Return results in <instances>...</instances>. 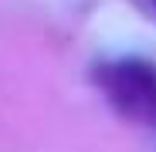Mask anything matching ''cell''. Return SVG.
<instances>
[{
	"instance_id": "1",
	"label": "cell",
	"mask_w": 156,
	"mask_h": 152,
	"mask_svg": "<svg viewBox=\"0 0 156 152\" xmlns=\"http://www.w3.org/2000/svg\"><path fill=\"white\" fill-rule=\"evenodd\" d=\"M119 88H112L115 98L126 101V112L133 115H156V74L146 68H119Z\"/></svg>"
}]
</instances>
